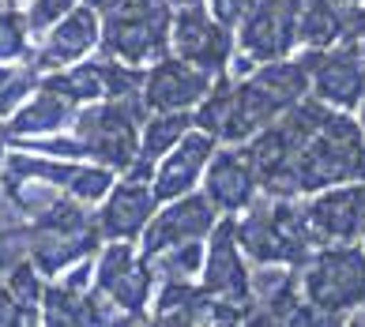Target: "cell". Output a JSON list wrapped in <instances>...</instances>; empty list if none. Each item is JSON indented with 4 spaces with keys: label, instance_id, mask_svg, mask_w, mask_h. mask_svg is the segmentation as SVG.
Instances as JSON below:
<instances>
[{
    "label": "cell",
    "instance_id": "obj_13",
    "mask_svg": "<svg viewBox=\"0 0 365 327\" xmlns=\"http://www.w3.org/2000/svg\"><path fill=\"white\" fill-rule=\"evenodd\" d=\"M219 207L204 196V192H188L178 199L158 203V211L151 214V222L140 234V252L155 256L166 249H178V244H192V241H207L211 229L219 226Z\"/></svg>",
    "mask_w": 365,
    "mask_h": 327
},
{
    "label": "cell",
    "instance_id": "obj_2",
    "mask_svg": "<svg viewBox=\"0 0 365 327\" xmlns=\"http://www.w3.org/2000/svg\"><path fill=\"white\" fill-rule=\"evenodd\" d=\"M234 229L245 256L260 267V264H279V267H302L313 249L320 244L313 222L305 214V199L302 196H260L234 214Z\"/></svg>",
    "mask_w": 365,
    "mask_h": 327
},
{
    "label": "cell",
    "instance_id": "obj_29",
    "mask_svg": "<svg viewBox=\"0 0 365 327\" xmlns=\"http://www.w3.org/2000/svg\"><path fill=\"white\" fill-rule=\"evenodd\" d=\"M34 323H42V316L34 308L19 305L8 290V282L0 279V327H34Z\"/></svg>",
    "mask_w": 365,
    "mask_h": 327
},
{
    "label": "cell",
    "instance_id": "obj_23",
    "mask_svg": "<svg viewBox=\"0 0 365 327\" xmlns=\"http://www.w3.org/2000/svg\"><path fill=\"white\" fill-rule=\"evenodd\" d=\"M196 120L192 113H170V109H147L143 117V128H140V158L147 162H158L166 151H173L188 128H192Z\"/></svg>",
    "mask_w": 365,
    "mask_h": 327
},
{
    "label": "cell",
    "instance_id": "obj_22",
    "mask_svg": "<svg viewBox=\"0 0 365 327\" xmlns=\"http://www.w3.org/2000/svg\"><path fill=\"white\" fill-rule=\"evenodd\" d=\"M147 323H162V327L215 323V301L196 279H162L158 290H155Z\"/></svg>",
    "mask_w": 365,
    "mask_h": 327
},
{
    "label": "cell",
    "instance_id": "obj_12",
    "mask_svg": "<svg viewBox=\"0 0 365 327\" xmlns=\"http://www.w3.org/2000/svg\"><path fill=\"white\" fill-rule=\"evenodd\" d=\"M309 57V94L331 109L354 113L365 98V53L358 42H339L331 49H305Z\"/></svg>",
    "mask_w": 365,
    "mask_h": 327
},
{
    "label": "cell",
    "instance_id": "obj_18",
    "mask_svg": "<svg viewBox=\"0 0 365 327\" xmlns=\"http://www.w3.org/2000/svg\"><path fill=\"white\" fill-rule=\"evenodd\" d=\"M76 113H79V102H72L64 90L46 83V76H42V87H38L11 117L0 120V135H4L11 147L31 143V140H46V135H61V132L72 128Z\"/></svg>",
    "mask_w": 365,
    "mask_h": 327
},
{
    "label": "cell",
    "instance_id": "obj_5",
    "mask_svg": "<svg viewBox=\"0 0 365 327\" xmlns=\"http://www.w3.org/2000/svg\"><path fill=\"white\" fill-rule=\"evenodd\" d=\"M147 105L143 98H102L79 105L72 120V135L79 143V155L110 166L113 173H125L140 162V128H143Z\"/></svg>",
    "mask_w": 365,
    "mask_h": 327
},
{
    "label": "cell",
    "instance_id": "obj_14",
    "mask_svg": "<svg viewBox=\"0 0 365 327\" xmlns=\"http://www.w3.org/2000/svg\"><path fill=\"white\" fill-rule=\"evenodd\" d=\"M200 192L219 207V214H241L245 207H252L264 196V185H260V170H256L249 143H219L215 147V155L204 170Z\"/></svg>",
    "mask_w": 365,
    "mask_h": 327
},
{
    "label": "cell",
    "instance_id": "obj_3",
    "mask_svg": "<svg viewBox=\"0 0 365 327\" xmlns=\"http://www.w3.org/2000/svg\"><path fill=\"white\" fill-rule=\"evenodd\" d=\"M302 297L320 323H343L365 308V249L361 244H317L297 267Z\"/></svg>",
    "mask_w": 365,
    "mask_h": 327
},
{
    "label": "cell",
    "instance_id": "obj_36",
    "mask_svg": "<svg viewBox=\"0 0 365 327\" xmlns=\"http://www.w3.org/2000/svg\"><path fill=\"white\" fill-rule=\"evenodd\" d=\"M361 312H365V308H361Z\"/></svg>",
    "mask_w": 365,
    "mask_h": 327
},
{
    "label": "cell",
    "instance_id": "obj_6",
    "mask_svg": "<svg viewBox=\"0 0 365 327\" xmlns=\"http://www.w3.org/2000/svg\"><path fill=\"white\" fill-rule=\"evenodd\" d=\"M196 282L204 286L215 301V323H249L256 301H252V260L245 256L234 229V214H222L211 229L204 264H200Z\"/></svg>",
    "mask_w": 365,
    "mask_h": 327
},
{
    "label": "cell",
    "instance_id": "obj_17",
    "mask_svg": "<svg viewBox=\"0 0 365 327\" xmlns=\"http://www.w3.org/2000/svg\"><path fill=\"white\" fill-rule=\"evenodd\" d=\"M211 83H215L211 72L166 53L162 61L147 64V72H143V105L170 109V113H192L204 102V94L211 90Z\"/></svg>",
    "mask_w": 365,
    "mask_h": 327
},
{
    "label": "cell",
    "instance_id": "obj_20",
    "mask_svg": "<svg viewBox=\"0 0 365 327\" xmlns=\"http://www.w3.org/2000/svg\"><path fill=\"white\" fill-rule=\"evenodd\" d=\"M252 301H256V312L249 323H294L305 305L297 267L252 264Z\"/></svg>",
    "mask_w": 365,
    "mask_h": 327
},
{
    "label": "cell",
    "instance_id": "obj_7",
    "mask_svg": "<svg viewBox=\"0 0 365 327\" xmlns=\"http://www.w3.org/2000/svg\"><path fill=\"white\" fill-rule=\"evenodd\" d=\"M94 294H102L125 323H143L151 316L158 279L143 260L136 241H102L94 252Z\"/></svg>",
    "mask_w": 365,
    "mask_h": 327
},
{
    "label": "cell",
    "instance_id": "obj_24",
    "mask_svg": "<svg viewBox=\"0 0 365 327\" xmlns=\"http://www.w3.org/2000/svg\"><path fill=\"white\" fill-rule=\"evenodd\" d=\"M38 38L26 23V11L19 0H0V64L8 61H31Z\"/></svg>",
    "mask_w": 365,
    "mask_h": 327
},
{
    "label": "cell",
    "instance_id": "obj_34",
    "mask_svg": "<svg viewBox=\"0 0 365 327\" xmlns=\"http://www.w3.org/2000/svg\"><path fill=\"white\" fill-rule=\"evenodd\" d=\"M361 249H365V234H361Z\"/></svg>",
    "mask_w": 365,
    "mask_h": 327
},
{
    "label": "cell",
    "instance_id": "obj_11",
    "mask_svg": "<svg viewBox=\"0 0 365 327\" xmlns=\"http://www.w3.org/2000/svg\"><path fill=\"white\" fill-rule=\"evenodd\" d=\"M234 49H237L234 26L215 19L207 4L173 8V23H170V53L173 57L219 76V72H230Z\"/></svg>",
    "mask_w": 365,
    "mask_h": 327
},
{
    "label": "cell",
    "instance_id": "obj_4",
    "mask_svg": "<svg viewBox=\"0 0 365 327\" xmlns=\"http://www.w3.org/2000/svg\"><path fill=\"white\" fill-rule=\"evenodd\" d=\"M26 229H31V260L42 267L46 279L64 275L72 264L91 260L102 249V229L94 218V207L72 196H61L46 211L26 218Z\"/></svg>",
    "mask_w": 365,
    "mask_h": 327
},
{
    "label": "cell",
    "instance_id": "obj_10",
    "mask_svg": "<svg viewBox=\"0 0 365 327\" xmlns=\"http://www.w3.org/2000/svg\"><path fill=\"white\" fill-rule=\"evenodd\" d=\"M151 173H155V162H147V158H140L132 170L117 173L113 188L94 207L102 241H140V234L151 222V214L158 211Z\"/></svg>",
    "mask_w": 365,
    "mask_h": 327
},
{
    "label": "cell",
    "instance_id": "obj_32",
    "mask_svg": "<svg viewBox=\"0 0 365 327\" xmlns=\"http://www.w3.org/2000/svg\"><path fill=\"white\" fill-rule=\"evenodd\" d=\"M173 8H185V4H207V0H170Z\"/></svg>",
    "mask_w": 365,
    "mask_h": 327
},
{
    "label": "cell",
    "instance_id": "obj_31",
    "mask_svg": "<svg viewBox=\"0 0 365 327\" xmlns=\"http://www.w3.org/2000/svg\"><path fill=\"white\" fill-rule=\"evenodd\" d=\"M87 8H94V11H102V16H110V11H117V8H125L128 0H83Z\"/></svg>",
    "mask_w": 365,
    "mask_h": 327
},
{
    "label": "cell",
    "instance_id": "obj_28",
    "mask_svg": "<svg viewBox=\"0 0 365 327\" xmlns=\"http://www.w3.org/2000/svg\"><path fill=\"white\" fill-rule=\"evenodd\" d=\"M76 4H83V0H23V11H26V23H31L34 38H42L53 23H61Z\"/></svg>",
    "mask_w": 365,
    "mask_h": 327
},
{
    "label": "cell",
    "instance_id": "obj_33",
    "mask_svg": "<svg viewBox=\"0 0 365 327\" xmlns=\"http://www.w3.org/2000/svg\"><path fill=\"white\" fill-rule=\"evenodd\" d=\"M358 125H361V132H365V98H361V105H358Z\"/></svg>",
    "mask_w": 365,
    "mask_h": 327
},
{
    "label": "cell",
    "instance_id": "obj_21",
    "mask_svg": "<svg viewBox=\"0 0 365 327\" xmlns=\"http://www.w3.org/2000/svg\"><path fill=\"white\" fill-rule=\"evenodd\" d=\"M42 323L46 327H83V323H125L120 312L106 301L102 294L79 290V286H68L61 279H49L46 294H42Z\"/></svg>",
    "mask_w": 365,
    "mask_h": 327
},
{
    "label": "cell",
    "instance_id": "obj_8",
    "mask_svg": "<svg viewBox=\"0 0 365 327\" xmlns=\"http://www.w3.org/2000/svg\"><path fill=\"white\" fill-rule=\"evenodd\" d=\"M170 0H128L125 8L102 16V46L98 53L125 64H155L170 53Z\"/></svg>",
    "mask_w": 365,
    "mask_h": 327
},
{
    "label": "cell",
    "instance_id": "obj_15",
    "mask_svg": "<svg viewBox=\"0 0 365 327\" xmlns=\"http://www.w3.org/2000/svg\"><path fill=\"white\" fill-rule=\"evenodd\" d=\"M305 214L320 244H361L365 234V181H343L305 196Z\"/></svg>",
    "mask_w": 365,
    "mask_h": 327
},
{
    "label": "cell",
    "instance_id": "obj_30",
    "mask_svg": "<svg viewBox=\"0 0 365 327\" xmlns=\"http://www.w3.org/2000/svg\"><path fill=\"white\" fill-rule=\"evenodd\" d=\"M207 8H211V16L222 19L226 26H237L256 8V0H207Z\"/></svg>",
    "mask_w": 365,
    "mask_h": 327
},
{
    "label": "cell",
    "instance_id": "obj_25",
    "mask_svg": "<svg viewBox=\"0 0 365 327\" xmlns=\"http://www.w3.org/2000/svg\"><path fill=\"white\" fill-rule=\"evenodd\" d=\"M42 68L34 61H8L0 64V120L11 117L16 109L42 87Z\"/></svg>",
    "mask_w": 365,
    "mask_h": 327
},
{
    "label": "cell",
    "instance_id": "obj_9",
    "mask_svg": "<svg viewBox=\"0 0 365 327\" xmlns=\"http://www.w3.org/2000/svg\"><path fill=\"white\" fill-rule=\"evenodd\" d=\"M297 16H302V0H256V8L234 26L237 49L230 61V76H245L260 64L294 57L302 49Z\"/></svg>",
    "mask_w": 365,
    "mask_h": 327
},
{
    "label": "cell",
    "instance_id": "obj_27",
    "mask_svg": "<svg viewBox=\"0 0 365 327\" xmlns=\"http://www.w3.org/2000/svg\"><path fill=\"white\" fill-rule=\"evenodd\" d=\"M26 256H31V229L19 218H4L0 222V279Z\"/></svg>",
    "mask_w": 365,
    "mask_h": 327
},
{
    "label": "cell",
    "instance_id": "obj_16",
    "mask_svg": "<svg viewBox=\"0 0 365 327\" xmlns=\"http://www.w3.org/2000/svg\"><path fill=\"white\" fill-rule=\"evenodd\" d=\"M102 46V11H94L87 4H76L61 23H53L49 31L38 38L34 46V64L42 72H57V68H68L94 57Z\"/></svg>",
    "mask_w": 365,
    "mask_h": 327
},
{
    "label": "cell",
    "instance_id": "obj_19",
    "mask_svg": "<svg viewBox=\"0 0 365 327\" xmlns=\"http://www.w3.org/2000/svg\"><path fill=\"white\" fill-rule=\"evenodd\" d=\"M215 147H219V140H215L211 132L196 128V125L188 128L185 140L155 162L151 185H155L158 203L188 196V192H200V185H204V170H207V162L215 155Z\"/></svg>",
    "mask_w": 365,
    "mask_h": 327
},
{
    "label": "cell",
    "instance_id": "obj_1",
    "mask_svg": "<svg viewBox=\"0 0 365 327\" xmlns=\"http://www.w3.org/2000/svg\"><path fill=\"white\" fill-rule=\"evenodd\" d=\"M365 166V132L354 113L331 109L324 128L287 162L264 170L260 185L267 196H313L320 188L358 181Z\"/></svg>",
    "mask_w": 365,
    "mask_h": 327
},
{
    "label": "cell",
    "instance_id": "obj_35",
    "mask_svg": "<svg viewBox=\"0 0 365 327\" xmlns=\"http://www.w3.org/2000/svg\"><path fill=\"white\" fill-rule=\"evenodd\" d=\"M19 4H23V0H19Z\"/></svg>",
    "mask_w": 365,
    "mask_h": 327
},
{
    "label": "cell",
    "instance_id": "obj_26",
    "mask_svg": "<svg viewBox=\"0 0 365 327\" xmlns=\"http://www.w3.org/2000/svg\"><path fill=\"white\" fill-rule=\"evenodd\" d=\"M4 282H8V290H11V297H16L19 305H26V308H42V294H46V286H49V279L42 275V267H38L31 256L26 260H19L16 267L4 275ZM42 316V312H38Z\"/></svg>",
    "mask_w": 365,
    "mask_h": 327
}]
</instances>
